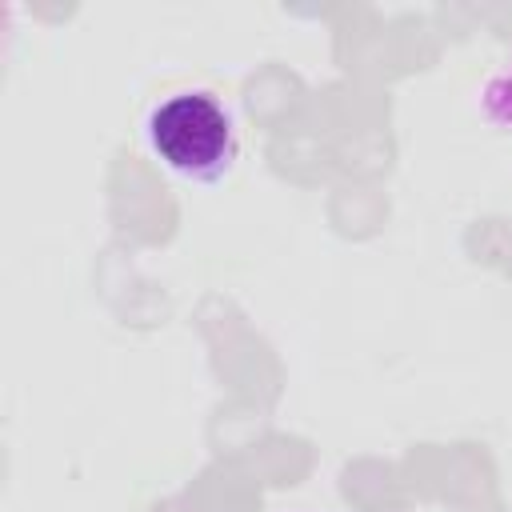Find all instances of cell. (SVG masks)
Segmentation results:
<instances>
[{
  "label": "cell",
  "mask_w": 512,
  "mask_h": 512,
  "mask_svg": "<svg viewBox=\"0 0 512 512\" xmlns=\"http://www.w3.org/2000/svg\"><path fill=\"white\" fill-rule=\"evenodd\" d=\"M148 152L188 184H216L240 156V128L228 100L212 88H172L144 112Z\"/></svg>",
  "instance_id": "obj_1"
},
{
  "label": "cell",
  "mask_w": 512,
  "mask_h": 512,
  "mask_svg": "<svg viewBox=\"0 0 512 512\" xmlns=\"http://www.w3.org/2000/svg\"><path fill=\"white\" fill-rule=\"evenodd\" d=\"M476 108H480V116L496 128V132H504V136H512V44L492 60V68L484 72V80H480V88H476Z\"/></svg>",
  "instance_id": "obj_2"
}]
</instances>
